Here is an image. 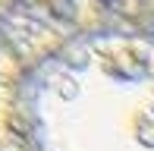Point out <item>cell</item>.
Masks as SVG:
<instances>
[{"label": "cell", "instance_id": "3957f363", "mask_svg": "<svg viewBox=\"0 0 154 151\" xmlns=\"http://www.w3.org/2000/svg\"><path fill=\"white\" fill-rule=\"evenodd\" d=\"M3 3H6V0H0V6H3Z\"/></svg>", "mask_w": 154, "mask_h": 151}, {"label": "cell", "instance_id": "6da1fadb", "mask_svg": "<svg viewBox=\"0 0 154 151\" xmlns=\"http://www.w3.org/2000/svg\"><path fill=\"white\" fill-rule=\"evenodd\" d=\"M19 129L35 151H154V41L82 35L25 76Z\"/></svg>", "mask_w": 154, "mask_h": 151}, {"label": "cell", "instance_id": "7a4b0ae2", "mask_svg": "<svg viewBox=\"0 0 154 151\" xmlns=\"http://www.w3.org/2000/svg\"><path fill=\"white\" fill-rule=\"evenodd\" d=\"M25 72L22 63L16 60L13 47L0 38V151H13L19 129V101H22Z\"/></svg>", "mask_w": 154, "mask_h": 151}]
</instances>
